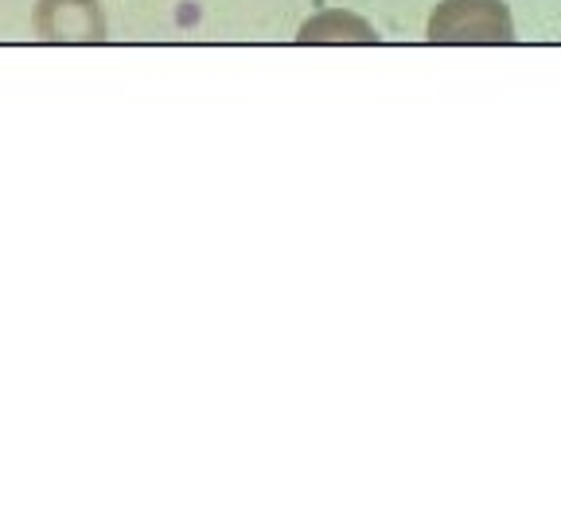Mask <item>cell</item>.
<instances>
[{"instance_id": "3957f363", "label": "cell", "mask_w": 561, "mask_h": 525, "mask_svg": "<svg viewBox=\"0 0 561 525\" xmlns=\"http://www.w3.org/2000/svg\"><path fill=\"white\" fill-rule=\"evenodd\" d=\"M297 39L300 44H378V32L355 12H324L308 20Z\"/></svg>"}, {"instance_id": "7a4b0ae2", "label": "cell", "mask_w": 561, "mask_h": 525, "mask_svg": "<svg viewBox=\"0 0 561 525\" xmlns=\"http://www.w3.org/2000/svg\"><path fill=\"white\" fill-rule=\"evenodd\" d=\"M35 27L44 39H62V44L105 39V20L98 12V0H39Z\"/></svg>"}, {"instance_id": "6da1fadb", "label": "cell", "mask_w": 561, "mask_h": 525, "mask_svg": "<svg viewBox=\"0 0 561 525\" xmlns=\"http://www.w3.org/2000/svg\"><path fill=\"white\" fill-rule=\"evenodd\" d=\"M507 0H440L430 16V44H511Z\"/></svg>"}]
</instances>
